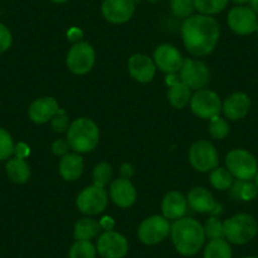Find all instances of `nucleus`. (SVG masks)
Segmentation results:
<instances>
[{
  "label": "nucleus",
  "instance_id": "obj_16",
  "mask_svg": "<svg viewBox=\"0 0 258 258\" xmlns=\"http://www.w3.org/2000/svg\"><path fill=\"white\" fill-rule=\"evenodd\" d=\"M187 204L192 210L198 213H210V214L218 215L222 213V205L218 204L214 200V197L212 195L209 190L205 187H194L191 188L187 195Z\"/></svg>",
  "mask_w": 258,
  "mask_h": 258
},
{
  "label": "nucleus",
  "instance_id": "obj_35",
  "mask_svg": "<svg viewBox=\"0 0 258 258\" xmlns=\"http://www.w3.org/2000/svg\"><path fill=\"white\" fill-rule=\"evenodd\" d=\"M205 237L208 239H219L224 238V230H223V223L217 217H210L204 225Z\"/></svg>",
  "mask_w": 258,
  "mask_h": 258
},
{
  "label": "nucleus",
  "instance_id": "obj_8",
  "mask_svg": "<svg viewBox=\"0 0 258 258\" xmlns=\"http://www.w3.org/2000/svg\"><path fill=\"white\" fill-rule=\"evenodd\" d=\"M222 100L217 93L208 89H200L191 96V111L202 119H212L222 113Z\"/></svg>",
  "mask_w": 258,
  "mask_h": 258
},
{
  "label": "nucleus",
  "instance_id": "obj_41",
  "mask_svg": "<svg viewBox=\"0 0 258 258\" xmlns=\"http://www.w3.org/2000/svg\"><path fill=\"white\" fill-rule=\"evenodd\" d=\"M113 225H114V222L111 218H103V219L100 220V227L103 228V229H105V232L111 230Z\"/></svg>",
  "mask_w": 258,
  "mask_h": 258
},
{
  "label": "nucleus",
  "instance_id": "obj_30",
  "mask_svg": "<svg viewBox=\"0 0 258 258\" xmlns=\"http://www.w3.org/2000/svg\"><path fill=\"white\" fill-rule=\"evenodd\" d=\"M209 180L213 187L220 191H224V190H228V188H230L232 187L233 182H234V181H233L232 173H230L228 170H225V168H222V167L214 168V170L212 171V173H210Z\"/></svg>",
  "mask_w": 258,
  "mask_h": 258
},
{
  "label": "nucleus",
  "instance_id": "obj_45",
  "mask_svg": "<svg viewBox=\"0 0 258 258\" xmlns=\"http://www.w3.org/2000/svg\"><path fill=\"white\" fill-rule=\"evenodd\" d=\"M51 2L54 4H63L66 3V2H69V0H51Z\"/></svg>",
  "mask_w": 258,
  "mask_h": 258
},
{
  "label": "nucleus",
  "instance_id": "obj_44",
  "mask_svg": "<svg viewBox=\"0 0 258 258\" xmlns=\"http://www.w3.org/2000/svg\"><path fill=\"white\" fill-rule=\"evenodd\" d=\"M232 2L235 4H239V6H243V4L245 3H249V0H232Z\"/></svg>",
  "mask_w": 258,
  "mask_h": 258
},
{
  "label": "nucleus",
  "instance_id": "obj_3",
  "mask_svg": "<svg viewBox=\"0 0 258 258\" xmlns=\"http://www.w3.org/2000/svg\"><path fill=\"white\" fill-rule=\"evenodd\" d=\"M100 132L94 120L78 118L70 124L68 131V143L76 153H89L96 148Z\"/></svg>",
  "mask_w": 258,
  "mask_h": 258
},
{
  "label": "nucleus",
  "instance_id": "obj_39",
  "mask_svg": "<svg viewBox=\"0 0 258 258\" xmlns=\"http://www.w3.org/2000/svg\"><path fill=\"white\" fill-rule=\"evenodd\" d=\"M14 153H16V156L18 158H22V160H24V158H26L27 156L29 155V147L26 145V143H18V145L16 146Z\"/></svg>",
  "mask_w": 258,
  "mask_h": 258
},
{
  "label": "nucleus",
  "instance_id": "obj_6",
  "mask_svg": "<svg viewBox=\"0 0 258 258\" xmlns=\"http://www.w3.org/2000/svg\"><path fill=\"white\" fill-rule=\"evenodd\" d=\"M188 160L191 166L199 172H209L219 165L217 150L209 141L204 140L192 143L188 151Z\"/></svg>",
  "mask_w": 258,
  "mask_h": 258
},
{
  "label": "nucleus",
  "instance_id": "obj_29",
  "mask_svg": "<svg viewBox=\"0 0 258 258\" xmlns=\"http://www.w3.org/2000/svg\"><path fill=\"white\" fill-rule=\"evenodd\" d=\"M96 245L90 240H75L69 250V258H96Z\"/></svg>",
  "mask_w": 258,
  "mask_h": 258
},
{
  "label": "nucleus",
  "instance_id": "obj_24",
  "mask_svg": "<svg viewBox=\"0 0 258 258\" xmlns=\"http://www.w3.org/2000/svg\"><path fill=\"white\" fill-rule=\"evenodd\" d=\"M6 171L8 177L14 183H26L31 177V170L28 163L18 157L11 158L6 165Z\"/></svg>",
  "mask_w": 258,
  "mask_h": 258
},
{
  "label": "nucleus",
  "instance_id": "obj_38",
  "mask_svg": "<svg viewBox=\"0 0 258 258\" xmlns=\"http://www.w3.org/2000/svg\"><path fill=\"white\" fill-rule=\"evenodd\" d=\"M69 147H70V146H69L68 141L58 140L52 145V152L56 156H64L68 155Z\"/></svg>",
  "mask_w": 258,
  "mask_h": 258
},
{
  "label": "nucleus",
  "instance_id": "obj_47",
  "mask_svg": "<svg viewBox=\"0 0 258 258\" xmlns=\"http://www.w3.org/2000/svg\"><path fill=\"white\" fill-rule=\"evenodd\" d=\"M148 2H151V3H156V2H158V0H148Z\"/></svg>",
  "mask_w": 258,
  "mask_h": 258
},
{
  "label": "nucleus",
  "instance_id": "obj_12",
  "mask_svg": "<svg viewBox=\"0 0 258 258\" xmlns=\"http://www.w3.org/2000/svg\"><path fill=\"white\" fill-rule=\"evenodd\" d=\"M96 250L103 258H124L129 250V243L120 233L108 230L99 235Z\"/></svg>",
  "mask_w": 258,
  "mask_h": 258
},
{
  "label": "nucleus",
  "instance_id": "obj_5",
  "mask_svg": "<svg viewBox=\"0 0 258 258\" xmlns=\"http://www.w3.org/2000/svg\"><path fill=\"white\" fill-rule=\"evenodd\" d=\"M227 170L238 180H252L258 172L257 160L245 150H233L225 157Z\"/></svg>",
  "mask_w": 258,
  "mask_h": 258
},
{
  "label": "nucleus",
  "instance_id": "obj_19",
  "mask_svg": "<svg viewBox=\"0 0 258 258\" xmlns=\"http://www.w3.org/2000/svg\"><path fill=\"white\" fill-rule=\"evenodd\" d=\"M59 110L58 103L51 96H44L34 100L28 109L31 120L36 124H44L51 120Z\"/></svg>",
  "mask_w": 258,
  "mask_h": 258
},
{
  "label": "nucleus",
  "instance_id": "obj_4",
  "mask_svg": "<svg viewBox=\"0 0 258 258\" xmlns=\"http://www.w3.org/2000/svg\"><path fill=\"white\" fill-rule=\"evenodd\" d=\"M224 238L232 244L242 245L257 235L258 224L249 214H237L223 222Z\"/></svg>",
  "mask_w": 258,
  "mask_h": 258
},
{
  "label": "nucleus",
  "instance_id": "obj_22",
  "mask_svg": "<svg viewBox=\"0 0 258 258\" xmlns=\"http://www.w3.org/2000/svg\"><path fill=\"white\" fill-rule=\"evenodd\" d=\"M167 84L170 85L167 99L176 109H183L191 100V89L187 88L175 74H168Z\"/></svg>",
  "mask_w": 258,
  "mask_h": 258
},
{
  "label": "nucleus",
  "instance_id": "obj_15",
  "mask_svg": "<svg viewBox=\"0 0 258 258\" xmlns=\"http://www.w3.org/2000/svg\"><path fill=\"white\" fill-rule=\"evenodd\" d=\"M153 61L156 68L166 74H176L181 70L183 58L180 51L171 44H161L155 49Z\"/></svg>",
  "mask_w": 258,
  "mask_h": 258
},
{
  "label": "nucleus",
  "instance_id": "obj_14",
  "mask_svg": "<svg viewBox=\"0 0 258 258\" xmlns=\"http://www.w3.org/2000/svg\"><path fill=\"white\" fill-rule=\"evenodd\" d=\"M136 11L135 0H104L101 4L103 17L113 24L126 23Z\"/></svg>",
  "mask_w": 258,
  "mask_h": 258
},
{
  "label": "nucleus",
  "instance_id": "obj_34",
  "mask_svg": "<svg viewBox=\"0 0 258 258\" xmlns=\"http://www.w3.org/2000/svg\"><path fill=\"white\" fill-rule=\"evenodd\" d=\"M229 124L219 115L210 119L209 133L214 140H224L229 135Z\"/></svg>",
  "mask_w": 258,
  "mask_h": 258
},
{
  "label": "nucleus",
  "instance_id": "obj_50",
  "mask_svg": "<svg viewBox=\"0 0 258 258\" xmlns=\"http://www.w3.org/2000/svg\"><path fill=\"white\" fill-rule=\"evenodd\" d=\"M135 2H136V0H135ZM137 2H138V0H137Z\"/></svg>",
  "mask_w": 258,
  "mask_h": 258
},
{
  "label": "nucleus",
  "instance_id": "obj_1",
  "mask_svg": "<svg viewBox=\"0 0 258 258\" xmlns=\"http://www.w3.org/2000/svg\"><path fill=\"white\" fill-rule=\"evenodd\" d=\"M185 48L198 57L208 56L214 51L220 37V27L212 16L197 14L185 19L181 28Z\"/></svg>",
  "mask_w": 258,
  "mask_h": 258
},
{
  "label": "nucleus",
  "instance_id": "obj_36",
  "mask_svg": "<svg viewBox=\"0 0 258 258\" xmlns=\"http://www.w3.org/2000/svg\"><path fill=\"white\" fill-rule=\"evenodd\" d=\"M51 125L52 129L57 133H63L66 131H69V126H70L69 115L66 114V111L63 109H59L56 113V115L51 119Z\"/></svg>",
  "mask_w": 258,
  "mask_h": 258
},
{
  "label": "nucleus",
  "instance_id": "obj_43",
  "mask_svg": "<svg viewBox=\"0 0 258 258\" xmlns=\"http://www.w3.org/2000/svg\"><path fill=\"white\" fill-rule=\"evenodd\" d=\"M249 8L258 16V0H249Z\"/></svg>",
  "mask_w": 258,
  "mask_h": 258
},
{
  "label": "nucleus",
  "instance_id": "obj_28",
  "mask_svg": "<svg viewBox=\"0 0 258 258\" xmlns=\"http://www.w3.org/2000/svg\"><path fill=\"white\" fill-rule=\"evenodd\" d=\"M195 9L204 16H214L227 8L229 0H194Z\"/></svg>",
  "mask_w": 258,
  "mask_h": 258
},
{
  "label": "nucleus",
  "instance_id": "obj_7",
  "mask_svg": "<svg viewBox=\"0 0 258 258\" xmlns=\"http://www.w3.org/2000/svg\"><path fill=\"white\" fill-rule=\"evenodd\" d=\"M168 219L161 215H152L143 220L138 227V238L146 245H155L163 242L170 235Z\"/></svg>",
  "mask_w": 258,
  "mask_h": 258
},
{
  "label": "nucleus",
  "instance_id": "obj_13",
  "mask_svg": "<svg viewBox=\"0 0 258 258\" xmlns=\"http://www.w3.org/2000/svg\"><path fill=\"white\" fill-rule=\"evenodd\" d=\"M257 14L249 7L238 6L228 13V26L239 36H248L257 29Z\"/></svg>",
  "mask_w": 258,
  "mask_h": 258
},
{
  "label": "nucleus",
  "instance_id": "obj_46",
  "mask_svg": "<svg viewBox=\"0 0 258 258\" xmlns=\"http://www.w3.org/2000/svg\"><path fill=\"white\" fill-rule=\"evenodd\" d=\"M254 178H255V186H257V187H258V172H257V173H255Z\"/></svg>",
  "mask_w": 258,
  "mask_h": 258
},
{
  "label": "nucleus",
  "instance_id": "obj_20",
  "mask_svg": "<svg viewBox=\"0 0 258 258\" xmlns=\"http://www.w3.org/2000/svg\"><path fill=\"white\" fill-rule=\"evenodd\" d=\"M250 109V99L245 93H234L228 96L222 106V111L230 120L244 118Z\"/></svg>",
  "mask_w": 258,
  "mask_h": 258
},
{
  "label": "nucleus",
  "instance_id": "obj_10",
  "mask_svg": "<svg viewBox=\"0 0 258 258\" xmlns=\"http://www.w3.org/2000/svg\"><path fill=\"white\" fill-rule=\"evenodd\" d=\"M95 63V51L88 42H78L69 51L66 64L69 70L76 75H85Z\"/></svg>",
  "mask_w": 258,
  "mask_h": 258
},
{
  "label": "nucleus",
  "instance_id": "obj_9",
  "mask_svg": "<svg viewBox=\"0 0 258 258\" xmlns=\"http://www.w3.org/2000/svg\"><path fill=\"white\" fill-rule=\"evenodd\" d=\"M108 192L105 187L91 185L84 188L76 198V207L83 214L96 215L105 210L108 205Z\"/></svg>",
  "mask_w": 258,
  "mask_h": 258
},
{
  "label": "nucleus",
  "instance_id": "obj_49",
  "mask_svg": "<svg viewBox=\"0 0 258 258\" xmlns=\"http://www.w3.org/2000/svg\"><path fill=\"white\" fill-rule=\"evenodd\" d=\"M255 32H257V34H258V24H257V29H255Z\"/></svg>",
  "mask_w": 258,
  "mask_h": 258
},
{
  "label": "nucleus",
  "instance_id": "obj_42",
  "mask_svg": "<svg viewBox=\"0 0 258 258\" xmlns=\"http://www.w3.org/2000/svg\"><path fill=\"white\" fill-rule=\"evenodd\" d=\"M121 173H123V175H124V178L131 177V176L133 175V168H132V166L128 165V163H125V165H124L123 167H121Z\"/></svg>",
  "mask_w": 258,
  "mask_h": 258
},
{
  "label": "nucleus",
  "instance_id": "obj_31",
  "mask_svg": "<svg viewBox=\"0 0 258 258\" xmlns=\"http://www.w3.org/2000/svg\"><path fill=\"white\" fill-rule=\"evenodd\" d=\"M111 176H113V170H111V166L109 165V163H98L93 170L94 185L100 186V187H105L109 183V181H110Z\"/></svg>",
  "mask_w": 258,
  "mask_h": 258
},
{
  "label": "nucleus",
  "instance_id": "obj_17",
  "mask_svg": "<svg viewBox=\"0 0 258 258\" xmlns=\"http://www.w3.org/2000/svg\"><path fill=\"white\" fill-rule=\"evenodd\" d=\"M156 64L151 57L146 54H133L128 61L129 75L138 83H150L156 75Z\"/></svg>",
  "mask_w": 258,
  "mask_h": 258
},
{
  "label": "nucleus",
  "instance_id": "obj_23",
  "mask_svg": "<svg viewBox=\"0 0 258 258\" xmlns=\"http://www.w3.org/2000/svg\"><path fill=\"white\" fill-rule=\"evenodd\" d=\"M59 175L66 181H75L83 175L84 161L79 153H68L62 156L58 165Z\"/></svg>",
  "mask_w": 258,
  "mask_h": 258
},
{
  "label": "nucleus",
  "instance_id": "obj_37",
  "mask_svg": "<svg viewBox=\"0 0 258 258\" xmlns=\"http://www.w3.org/2000/svg\"><path fill=\"white\" fill-rule=\"evenodd\" d=\"M13 43V37H12L11 31L8 27L0 23V53L8 51Z\"/></svg>",
  "mask_w": 258,
  "mask_h": 258
},
{
  "label": "nucleus",
  "instance_id": "obj_11",
  "mask_svg": "<svg viewBox=\"0 0 258 258\" xmlns=\"http://www.w3.org/2000/svg\"><path fill=\"white\" fill-rule=\"evenodd\" d=\"M210 73L207 64L192 58L183 59L180 70V80L191 90H200L209 83Z\"/></svg>",
  "mask_w": 258,
  "mask_h": 258
},
{
  "label": "nucleus",
  "instance_id": "obj_26",
  "mask_svg": "<svg viewBox=\"0 0 258 258\" xmlns=\"http://www.w3.org/2000/svg\"><path fill=\"white\" fill-rule=\"evenodd\" d=\"M233 252L225 238L209 240L204 249V258H232Z\"/></svg>",
  "mask_w": 258,
  "mask_h": 258
},
{
  "label": "nucleus",
  "instance_id": "obj_40",
  "mask_svg": "<svg viewBox=\"0 0 258 258\" xmlns=\"http://www.w3.org/2000/svg\"><path fill=\"white\" fill-rule=\"evenodd\" d=\"M68 36L69 38H70V41H79V39L83 37V32L78 28H73L70 32H69Z\"/></svg>",
  "mask_w": 258,
  "mask_h": 258
},
{
  "label": "nucleus",
  "instance_id": "obj_27",
  "mask_svg": "<svg viewBox=\"0 0 258 258\" xmlns=\"http://www.w3.org/2000/svg\"><path fill=\"white\" fill-rule=\"evenodd\" d=\"M233 197L244 202H250L258 195V187L254 183H250L244 180H237L232 185Z\"/></svg>",
  "mask_w": 258,
  "mask_h": 258
},
{
  "label": "nucleus",
  "instance_id": "obj_18",
  "mask_svg": "<svg viewBox=\"0 0 258 258\" xmlns=\"http://www.w3.org/2000/svg\"><path fill=\"white\" fill-rule=\"evenodd\" d=\"M110 199L116 207L129 208L132 207L137 199V191L129 178H116L110 183Z\"/></svg>",
  "mask_w": 258,
  "mask_h": 258
},
{
  "label": "nucleus",
  "instance_id": "obj_33",
  "mask_svg": "<svg viewBox=\"0 0 258 258\" xmlns=\"http://www.w3.org/2000/svg\"><path fill=\"white\" fill-rule=\"evenodd\" d=\"M171 11L177 18H188L195 11L194 0H171Z\"/></svg>",
  "mask_w": 258,
  "mask_h": 258
},
{
  "label": "nucleus",
  "instance_id": "obj_32",
  "mask_svg": "<svg viewBox=\"0 0 258 258\" xmlns=\"http://www.w3.org/2000/svg\"><path fill=\"white\" fill-rule=\"evenodd\" d=\"M14 150L16 145L11 133L4 128H0V162L9 160L14 155Z\"/></svg>",
  "mask_w": 258,
  "mask_h": 258
},
{
  "label": "nucleus",
  "instance_id": "obj_48",
  "mask_svg": "<svg viewBox=\"0 0 258 258\" xmlns=\"http://www.w3.org/2000/svg\"><path fill=\"white\" fill-rule=\"evenodd\" d=\"M244 258H258V257H255V255H249V257H244Z\"/></svg>",
  "mask_w": 258,
  "mask_h": 258
},
{
  "label": "nucleus",
  "instance_id": "obj_25",
  "mask_svg": "<svg viewBox=\"0 0 258 258\" xmlns=\"http://www.w3.org/2000/svg\"><path fill=\"white\" fill-rule=\"evenodd\" d=\"M100 230V223L90 218H83L74 227V238L75 240H91L98 237Z\"/></svg>",
  "mask_w": 258,
  "mask_h": 258
},
{
  "label": "nucleus",
  "instance_id": "obj_21",
  "mask_svg": "<svg viewBox=\"0 0 258 258\" xmlns=\"http://www.w3.org/2000/svg\"><path fill=\"white\" fill-rule=\"evenodd\" d=\"M163 217L168 220H177L183 218L187 210V200L178 191H170L165 195L161 204Z\"/></svg>",
  "mask_w": 258,
  "mask_h": 258
},
{
  "label": "nucleus",
  "instance_id": "obj_2",
  "mask_svg": "<svg viewBox=\"0 0 258 258\" xmlns=\"http://www.w3.org/2000/svg\"><path fill=\"white\" fill-rule=\"evenodd\" d=\"M171 239L175 249L185 257L195 255L204 245V227L192 218H180L171 225Z\"/></svg>",
  "mask_w": 258,
  "mask_h": 258
}]
</instances>
